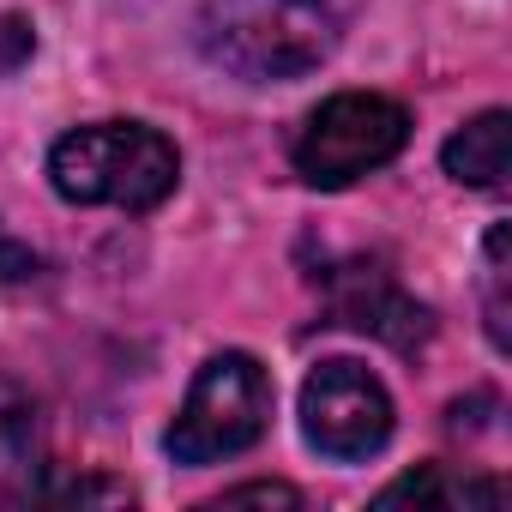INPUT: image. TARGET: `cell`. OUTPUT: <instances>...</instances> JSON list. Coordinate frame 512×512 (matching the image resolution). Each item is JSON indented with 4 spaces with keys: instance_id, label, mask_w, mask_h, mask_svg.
<instances>
[{
    "instance_id": "obj_14",
    "label": "cell",
    "mask_w": 512,
    "mask_h": 512,
    "mask_svg": "<svg viewBox=\"0 0 512 512\" xmlns=\"http://www.w3.org/2000/svg\"><path fill=\"white\" fill-rule=\"evenodd\" d=\"M211 506H302V488H290V482H235Z\"/></svg>"
},
{
    "instance_id": "obj_1",
    "label": "cell",
    "mask_w": 512,
    "mask_h": 512,
    "mask_svg": "<svg viewBox=\"0 0 512 512\" xmlns=\"http://www.w3.org/2000/svg\"><path fill=\"white\" fill-rule=\"evenodd\" d=\"M199 55L247 85H290L332 61L344 37V0H205Z\"/></svg>"
},
{
    "instance_id": "obj_6",
    "label": "cell",
    "mask_w": 512,
    "mask_h": 512,
    "mask_svg": "<svg viewBox=\"0 0 512 512\" xmlns=\"http://www.w3.org/2000/svg\"><path fill=\"white\" fill-rule=\"evenodd\" d=\"M320 284H326V314H332V326L368 332V338L392 344L398 356L428 350L434 314H428L380 260H344V266H332Z\"/></svg>"
},
{
    "instance_id": "obj_2",
    "label": "cell",
    "mask_w": 512,
    "mask_h": 512,
    "mask_svg": "<svg viewBox=\"0 0 512 512\" xmlns=\"http://www.w3.org/2000/svg\"><path fill=\"white\" fill-rule=\"evenodd\" d=\"M181 181V151L145 121H91L55 139L49 187L67 205L157 211Z\"/></svg>"
},
{
    "instance_id": "obj_4",
    "label": "cell",
    "mask_w": 512,
    "mask_h": 512,
    "mask_svg": "<svg viewBox=\"0 0 512 512\" xmlns=\"http://www.w3.org/2000/svg\"><path fill=\"white\" fill-rule=\"evenodd\" d=\"M404 145H410L404 103H392L380 91H338L302 121V133L290 145V163L314 193H344L362 175L386 169Z\"/></svg>"
},
{
    "instance_id": "obj_3",
    "label": "cell",
    "mask_w": 512,
    "mask_h": 512,
    "mask_svg": "<svg viewBox=\"0 0 512 512\" xmlns=\"http://www.w3.org/2000/svg\"><path fill=\"white\" fill-rule=\"evenodd\" d=\"M272 404H278V392H272V374L260 368V356L223 350L193 374V386L163 434V452L187 470L223 464L272 434Z\"/></svg>"
},
{
    "instance_id": "obj_9",
    "label": "cell",
    "mask_w": 512,
    "mask_h": 512,
    "mask_svg": "<svg viewBox=\"0 0 512 512\" xmlns=\"http://www.w3.org/2000/svg\"><path fill=\"white\" fill-rule=\"evenodd\" d=\"M506 500V482L494 476H458L446 464H422L398 482L380 488V506H500Z\"/></svg>"
},
{
    "instance_id": "obj_11",
    "label": "cell",
    "mask_w": 512,
    "mask_h": 512,
    "mask_svg": "<svg viewBox=\"0 0 512 512\" xmlns=\"http://www.w3.org/2000/svg\"><path fill=\"white\" fill-rule=\"evenodd\" d=\"M31 500H67V506H127L133 488L109 476H79V482H37Z\"/></svg>"
},
{
    "instance_id": "obj_7",
    "label": "cell",
    "mask_w": 512,
    "mask_h": 512,
    "mask_svg": "<svg viewBox=\"0 0 512 512\" xmlns=\"http://www.w3.org/2000/svg\"><path fill=\"white\" fill-rule=\"evenodd\" d=\"M43 482V422H37V398L0 374V506H31Z\"/></svg>"
},
{
    "instance_id": "obj_5",
    "label": "cell",
    "mask_w": 512,
    "mask_h": 512,
    "mask_svg": "<svg viewBox=\"0 0 512 512\" xmlns=\"http://www.w3.org/2000/svg\"><path fill=\"white\" fill-rule=\"evenodd\" d=\"M398 416H392V392L374 368L332 356L302 380V440L332 458V464H362L374 452H386Z\"/></svg>"
},
{
    "instance_id": "obj_8",
    "label": "cell",
    "mask_w": 512,
    "mask_h": 512,
    "mask_svg": "<svg viewBox=\"0 0 512 512\" xmlns=\"http://www.w3.org/2000/svg\"><path fill=\"white\" fill-rule=\"evenodd\" d=\"M440 169H446L458 187L500 193V187H506V169H512V115H506V109L470 115V121L440 145Z\"/></svg>"
},
{
    "instance_id": "obj_10",
    "label": "cell",
    "mask_w": 512,
    "mask_h": 512,
    "mask_svg": "<svg viewBox=\"0 0 512 512\" xmlns=\"http://www.w3.org/2000/svg\"><path fill=\"white\" fill-rule=\"evenodd\" d=\"M488 344L494 350H512V332H506V223H494L488 229Z\"/></svg>"
},
{
    "instance_id": "obj_12",
    "label": "cell",
    "mask_w": 512,
    "mask_h": 512,
    "mask_svg": "<svg viewBox=\"0 0 512 512\" xmlns=\"http://www.w3.org/2000/svg\"><path fill=\"white\" fill-rule=\"evenodd\" d=\"M37 55V25L25 13H0V85Z\"/></svg>"
},
{
    "instance_id": "obj_13",
    "label": "cell",
    "mask_w": 512,
    "mask_h": 512,
    "mask_svg": "<svg viewBox=\"0 0 512 512\" xmlns=\"http://www.w3.org/2000/svg\"><path fill=\"white\" fill-rule=\"evenodd\" d=\"M43 272H49V260H43V253L37 247H25L19 235H7V229H0V284H43Z\"/></svg>"
}]
</instances>
